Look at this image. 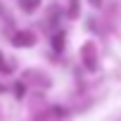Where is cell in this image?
<instances>
[{"label":"cell","instance_id":"obj_1","mask_svg":"<svg viewBox=\"0 0 121 121\" xmlns=\"http://www.w3.org/2000/svg\"><path fill=\"white\" fill-rule=\"evenodd\" d=\"M81 59H83V64H86L88 71H95L97 69V50H95L93 43H86L81 48Z\"/></svg>","mask_w":121,"mask_h":121},{"label":"cell","instance_id":"obj_2","mask_svg":"<svg viewBox=\"0 0 121 121\" xmlns=\"http://www.w3.org/2000/svg\"><path fill=\"white\" fill-rule=\"evenodd\" d=\"M33 33L31 31H17L14 36H12V43L17 45V48H29V45H33Z\"/></svg>","mask_w":121,"mask_h":121},{"label":"cell","instance_id":"obj_3","mask_svg":"<svg viewBox=\"0 0 121 121\" xmlns=\"http://www.w3.org/2000/svg\"><path fill=\"white\" fill-rule=\"evenodd\" d=\"M62 109H57V107H52V109H48L45 114H40L36 121H62Z\"/></svg>","mask_w":121,"mask_h":121},{"label":"cell","instance_id":"obj_4","mask_svg":"<svg viewBox=\"0 0 121 121\" xmlns=\"http://www.w3.org/2000/svg\"><path fill=\"white\" fill-rule=\"evenodd\" d=\"M19 5H22V10H26V12H33V10L40 5V0H19Z\"/></svg>","mask_w":121,"mask_h":121},{"label":"cell","instance_id":"obj_5","mask_svg":"<svg viewBox=\"0 0 121 121\" xmlns=\"http://www.w3.org/2000/svg\"><path fill=\"white\" fill-rule=\"evenodd\" d=\"M0 71H5V74H10L12 71V64H7V59H5V55L0 52Z\"/></svg>","mask_w":121,"mask_h":121},{"label":"cell","instance_id":"obj_6","mask_svg":"<svg viewBox=\"0 0 121 121\" xmlns=\"http://www.w3.org/2000/svg\"><path fill=\"white\" fill-rule=\"evenodd\" d=\"M69 17H78V0H69Z\"/></svg>","mask_w":121,"mask_h":121},{"label":"cell","instance_id":"obj_7","mask_svg":"<svg viewBox=\"0 0 121 121\" xmlns=\"http://www.w3.org/2000/svg\"><path fill=\"white\" fill-rule=\"evenodd\" d=\"M62 48H64V36L57 33V36H55V50H62Z\"/></svg>","mask_w":121,"mask_h":121},{"label":"cell","instance_id":"obj_8","mask_svg":"<svg viewBox=\"0 0 121 121\" xmlns=\"http://www.w3.org/2000/svg\"><path fill=\"white\" fill-rule=\"evenodd\" d=\"M0 12H3V7H0Z\"/></svg>","mask_w":121,"mask_h":121}]
</instances>
